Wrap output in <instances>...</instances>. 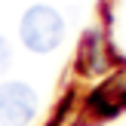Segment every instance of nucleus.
I'll use <instances>...</instances> for the list:
<instances>
[{
	"mask_svg": "<svg viewBox=\"0 0 126 126\" xmlns=\"http://www.w3.org/2000/svg\"><path fill=\"white\" fill-rule=\"evenodd\" d=\"M37 117V92L22 80L0 83V126H28Z\"/></svg>",
	"mask_w": 126,
	"mask_h": 126,
	"instance_id": "nucleus-2",
	"label": "nucleus"
},
{
	"mask_svg": "<svg viewBox=\"0 0 126 126\" xmlns=\"http://www.w3.org/2000/svg\"><path fill=\"white\" fill-rule=\"evenodd\" d=\"M9 65H12V46H9V40L0 34V74L9 71Z\"/></svg>",
	"mask_w": 126,
	"mask_h": 126,
	"instance_id": "nucleus-4",
	"label": "nucleus"
},
{
	"mask_svg": "<svg viewBox=\"0 0 126 126\" xmlns=\"http://www.w3.org/2000/svg\"><path fill=\"white\" fill-rule=\"evenodd\" d=\"M18 37H22L25 49H31L37 55H46L52 49H59L62 40H65V18L55 6L34 3L25 9L22 22H18Z\"/></svg>",
	"mask_w": 126,
	"mask_h": 126,
	"instance_id": "nucleus-1",
	"label": "nucleus"
},
{
	"mask_svg": "<svg viewBox=\"0 0 126 126\" xmlns=\"http://www.w3.org/2000/svg\"><path fill=\"white\" fill-rule=\"evenodd\" d=\"M92 105H95L98 114H114V111H123V108H126V92H120L117 86L102 89V92H95Z\"/></svg>",
	"mask_w": 126,
	"mask_h": 126,
	"instance_id": "nucleus-3",
	"label": "nucleus"
}]
</instances>
